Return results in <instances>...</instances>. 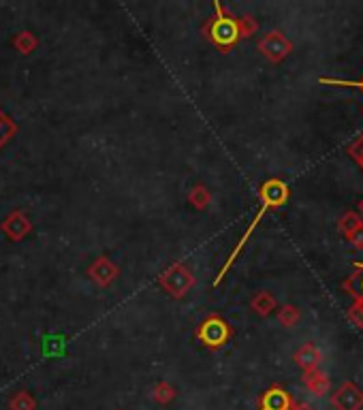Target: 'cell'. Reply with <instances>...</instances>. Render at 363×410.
<instances>
[{"mask_svg":"<svg viewBox=\"0 0 363 410\" xmlns=\"http://www.w3.org/2000/svg\"><path fill=\"white\" fill-rule=\"evenodd\" d=\"M336 410H359L363 406V391L353 383L342 385L331 398Z\"/></svg>","mask_w":363,"mask_h":410,"instance_id":"1","label":"cell"},{"mask_svg":"<svg viewBox=\"0 0 363 410\" xmlns=\"http://www.w3.org/2000/svg\"><path fill=\"white\" fill-rule=\"evenodd\" d=\"M291 408H293V402H291L289 394L282 391L278 387L270 389L261 400V410H291Z\"/></svg>","mask_w":363,"mask_h":410,"instance_id":"2","label":"cell"},{"mask_svg":"<svg viewBox=\"0 0 363 410\" xmlns=\"http://www.w3.org/2000/svg\"><path fill=\"white\" fill-rule=\"evenodd\" d=\"M212 36L216 38L218 43L229 45L231 41H235L237 28H235V24L231 22V19H218V22L212 26Z\"/></svg>","mask_w":363,"mask_h":410,"instance_id":"3","label":"cell"},{"mask_svg":"<svg viewBox=\"0 0 363 410\" xmlns=\"http://www.w3.org/2000/svg\"><path fill=\"white\" fill-rule=\"evenodd\" d=\"M305 385H308V389L314 396H325L329 391V380L323 374H308L305 376Z\"/></svg>","mask_w":363,"mask_h":410,"instance_id":"4","label":"cell"},{"mask_svg":"<svg viewBox=\"0 0 363 410\" xmlns=\"http://www.w3.org/2000/svg\"><path fill=\"white\" fill-rule=\"evenodd\" d=\"M299 363L303 365V367H314L316 363H318V353L314 348H305L303 353H299Z\"/></svg>","mask_w":363,"mask_h":410,"instance_id":"5","label":"cell"},{"mask_svg":"<svg viewBox=\"0 0 363 410\" xmlns=\"http://www.w3.org/2000/svg\"><path fill=\"white\" fill-rule=\"evenodd\" d=\"M351 317L359 323V325H363V308L361 306H357V308H353V312H351Z\"/></svg>","mask_w":363,"mask_h":410,"instance_id":"6","label":"cell"},{"mask_svg":"<svg viewBox=\"0 0 363 410\" xmlns=\"http://www.w3.org/2000/svg\"><path fill=\"white\" fill-rule=\"evenodd\" d=\"M351 238H353V244H355V246H363V229H357Z\"/></svg>","mask_w":363,"mask_h":410,"instance_id":"7","label":"cell"},{"mask_svg":"<svg viewBox=\"0 0 363 410\" xmlns=\"http://www.w3.org/2000/svg\"><path fill=\"white\" fill-rule=\"evenodd\" d=\"M9 130H11V128H9V124H7V122H5L3 118H0V141L5 139V135H7Z\"/></svg>","mask_w":363,"mask_h":410,"instance_id":"8","label":"cell"},{"mask_svg":"<svg viewBox=\"0 0 363 410\" xmlns=\"http://www.w3.org/2000/svg\"><path fill=\"white\" fill-rule=\"evenodd\" d=\"M351 220H357V218H355V216H347V218H344V223H351ZM342 229H349V225H342ZM355 229H359L357 223H353V231H355Z\"/></svg>","mask_w":363,"mask_h":410,"instance_id":"9","label":"cell"},{"mask_svg":"<svg viewBox=\"0 0 363 410\" xmlns=\"http://www.w3.org/2000/svg\"><path fill=\"white\" fill-rule=\"evenodd\" d=\"M295 410H314L310 404H299V406H295Z\"/></svg>","mask_w":363,"mask_h":410,"instance_id":"10","label":"cell"}]
</instances>
